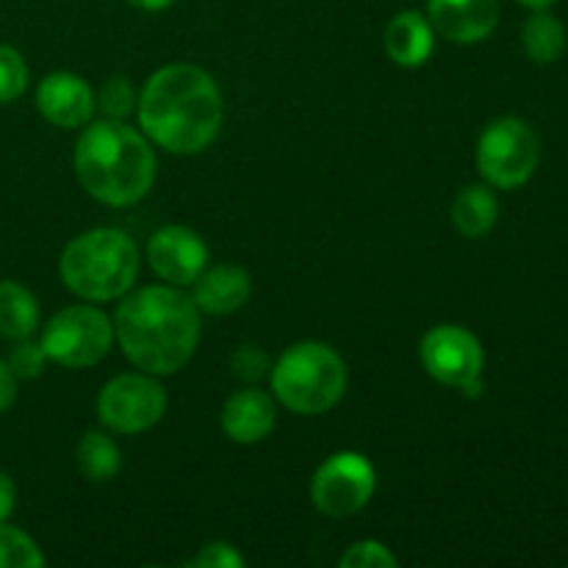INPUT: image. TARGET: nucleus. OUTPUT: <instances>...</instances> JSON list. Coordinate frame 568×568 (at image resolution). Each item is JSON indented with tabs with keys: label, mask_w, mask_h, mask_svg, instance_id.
<instances>
[{
	"label": "nucleus",
	"mask_w": 568,
	"mask_h": 568,
	"mask_svg": "<svg viewBox=\"0 0 568 568\" xmlns=\"http://www.w3.org/2000/svg\"><path fill=\"white\" fill-rule=\"evenodd\" d=\"M139 125L150 142L175 155L209 148L222 125V98L214 78L194 64H166L144 83Z\"/></svg>",
	"instance_id": "nucleus-1"
},
{
	"label": "nucleus",
	"mask_w": 568,
	"mask_h": 568,
	"mask_svg": "<svg viewBox=\"0 0 568 568\" xmlns=\"http://www.w3.org/2000/svg\"><path fill=\"white\" fill-rule=\"evenodd\" d=\"M114 336L136 369L175 375L197 349L200 308L175 286H144L120 303Z\"/></svg>",
	"instance_id": "nucleus-2"
},
{
	"label": "nucleus",
	"mask_w": 568,
	"mask_h": 568,
	"mask_svg": "<svg viewBox=\"0 0 568 568\" xmlns=\"http://www.w3.org/2000/svg\"><path fill=\"white\" fill-rule=\"evenodd\" d=\"M75 175L98 203L125 209L153 189L155 153L125 120H100L78 139Z\"/></svg>",
	"instance_id": "nucleus-3"
},
{
	"label": "nucleus",
	"mask_w": 568,
	"mask_h": 568,
	"mask_svg": "<svg viewBox=\"0 0 568 568\" xmlns=\"http://www.w3.org/2000/svg\"><path fill=\"white\" fill-rule=\"evenodd\" d=\"M59 272L64 286L81 300H89V303L120 300L136 283V242L116 227L81 233L61 253Z\"/></svg>",
	"instance_id": "nucleus-4"
},
{
	"label": "nucleus",
	"mask_w": 568,
	"mask_h": 568,
	"mask_svg": "<svg viewBox=\"0 0 568 568\" xmlns=\"http://www.w3.org/2000/svg\"><path fill=\"white\" fill-rule=\"evenodd\" d=\"M272 392L283 408L300 416H320L331 410L347 388V366L342 355L320 342L288 347L272 364Z\"/></svg>",
	"instance_id": "nucleus-5"
},
{
	"label": "nucleus",
	"mask_w": 568,
	"mask_h": 568,
	"mask_svg": "<svg viewBox=\"0 0 568 568\" xmlns=\"http://www.w3.org/2000/svg\"><path fill=\"white\" fill-rule=\"evenodd\" d=\"M541 144L536 131L519 116H499L477 142V170L494 189L525 186L538 170Z\"/></svg>",
	"instance_id": "nucleus-6"
},
{
	"label": "nucleus",
	"mask_w": 568,
	"mask_h": 568,
	"mask_svg": "<svg viewBox=\"0 0 568 568\" xmlns=\"http://www.w3.org/2000/svg\"><path fill=\"white\" fill-rule=\"evenodd\" d=\"M114 325L94 305H70L59 311L42 331V349L48 361L67 369H87L109 355Z\"/></svg>",
	"instance_id": "nucleus-7"
},
{
	"label": "nucleus",
	"mask_w": 568,
	"mask_h": 568,
	"mask_svg": "<svg viewBox=\"0 0 568 568\" xmlns=\"http://www.w3.org/2000/svg\"><path fill=\"white\" fill-rule=\"evenodd\" d=\"M419 353L433 381L458 388L466 397H480L486 353L475 333L460 325H438L422 338Z\"/></svg>",
	"instance_id": "nucleus-8"
},
{
	"label": "nucleus",
	"mask_w": 568,
	"mask_h": 568,
	"mask_svg": "<svg viewBox=\"0 0 568 568\" xmlns=\"http://www.w3.org/2000/svg\"><path fill=\"white\" fill-rule=\"evenodd\" d=\"M375 494V466L361 453H336L316 469L311 499L331 519H347L366 508Z\"/></svg>",
	"instance_id": "nucleus-9"
},
{
	"label": "nucleus",
	"mask_w": 568,
	"mask_h": 568,
	"mask_svg": "<svg viewBox=\"0 0 568 568\" xmlns=\"http://www.w3.org/2000/svg\"><path fill=\"white\" fill-rule=\"evenodd\" d=\"M166 410V392L153 375H120L105 383L98 397V416L109 430L144 433L159 425Z\"/></svg>",
	"instance_id": "nucleus-10"
},
{
	"label": "nucleus",
	"mask_w": 568,
	"mask_h": 568,
	"mask_svg": "<svg viewBox=\"0 0 568 568\" xmlns=\"http://www.w3.org/2000/svg\"><path fill=\"white\" fill-rule=\"evenodd\" d=\"M148 261L155 275L170 286H189L205 272L209 247L192 227L166 225L150 236Z\"/></svg>",
	"instance_id": "nucleus-11"
},
{
	"label": "nucleus",
	"mask_w": 568,
	"mask_h": 568,
	"mask_svg": "<svg viewBox=\"0 0 568 568\" xmlns=\"http://www.w3.org/2000/svg\"><path fill=\"white\" fill-rule=\"evenodd\" d=\"M427 22L447 42H483L499 22V0H427Z\"/></svg>",
	"instance_id": "nucleus-12"
},
{
	"label": "nucleus",
	"mask_w": 568,
	"mask_h": 568,
	"mask_svg": "<svg viewBox=\"0 0 568 568\" xmlns=\"http://www.w3.org/2000/svg\"><path fill=\"white\" fill-rule=\"evenodd\" d=\"M37 109L50 125L75 131L94 114V92L75 72H50L37 89Z\"/></svg>",
	"instance_id": "nucleus-13"
},
{
	"label": "nucleus",
	"mask_w": 568,
	"mask_h": 568,
	"mask_svg": "<svg viewBox=\"0 0 568 568\" xmlns=\"http://www.w3.org/2000/svg\"><path fill=\"white\" fill-rule=\"evenodd\" d=\"M275 403L261 388H242L231 394L222 408V430L236 444H258L275 427Z\"/></svg>",
	"instance_id": "nucleus-14"
},
{
	"label": "nucleus",
	"mask_w": 568,
	"mask_h": 568,
	"mask_svg": "<svg viewBox=\"0 0 568 568\" xmlns=\"http://www.w3.org/2000/svg\"><path fill=\"white\" fill-rule=\"evenodd\" d=\"M253 292V283L250 275L242 266L222 264L214 270L203 272V275L194 281V305L200 311L211 316H227L233 311L244 308V303L250 300Z\"/></svg>",
	"instance_id": "nucleus-15"
},
{
	"label": "nucleus",
	"mask_w": 568,
	"mask_h": 568,
	"mask_svg": "<svg viewBox=\"0 0 568 568\" xmlns=\"http://www.w3.org/2000/svg\"><path fill=\"white\" fill-rule=\"evenodd\" d=\"M433 26L419 11H399L386 28V53L399 67H422L433 53Z\"/></svg>",
	"instance_id": "nucleus-16"
},
{
	"label": "nucleus",
	"mask_w": 568,
	"mask_h": 568,
	"mask_svg": "<svg viewBox=\"0 0 568 568\" xmlns=\"http://www.w3.org/2000/svg\"><path fill=\"white\" fill-rule=\"evenodd\" d=\"M499 203L488 186H466L453 203V225L460 236L483 239L497 225Z\"/></svg>",
	"instance_id": "nucleus-17"
},
{
	"label": "nucleus",
	"mask_w": 568,
	"mask_h": 568,
	"mask_svg": "<svg viewBox=\"0 0 568 568\" xmlns=\"http://www.w3.org/2000/svg\"><path fill=\"white\" fill-rule=\"evenodd\" d=\"M39 325L37 297L17 281H0V336L28 338Z\"/></svg>",
	"instance_id": "nucleus-18"
},
{
	"label": "nucleus",
	"mask_w": 568,
	"mask_h": 568,
	"mask_svg": "<svg viewBox=\"0 0 568 568\" xmlns=\"http://www.w3.org/2000/svg\"><path fill=\"white\" fill-rule=\"evenodd\" d=\"M521 42L536 64H555L566 53V28L547 9H536V14L525 22Z\"/></svg>",
	"instance_id": "nucleus-19"
},
{
	"label": "nucleus",
	"mask_w": 568,
	"mask_h": 568,
	"mask_svg": "<svg viewBox=\"0 0 568 568\" xmlns=\"http://www.w3.org/2000/svg\"><path fill=\"white\" fill-rule=\"evenodd\" d=\"M122 466L120 447L114 444V438L105 436V433H87V436L78 442V469L87 480L92 483H109L114 480L116 471Z\"/></svg>",
	"instance_id": "nucleus-20"
},
{
	"label": "nucleus",
	"mask_w": 568,
	"mask_h": 568,
	"mask_svg": "<svg viewBox=\"0 0 568 568\" xmlns=\"http://www.w3.org/2000/svg\"><path fill=\"white\" fill-rule=\"evenodd\" d=\"M44 566V555L37 541L17 527L0 521V568H39Z\"/></svg>",
	"instance_id": "nucleus-21"
},
{
	"label": "nucleus",
	"mask_w": 568,
	"mask_h": 568,
	"mask_svg": "<svg viewBox=\"0 0 568 568\" xmlns=\"http://www.w3.org/2000/svg\"><path fill=\"white\" fill-rule=\"evenodd\" d=\"M136 105V94H133L131 81L125 75H114L100 87L94 94V109L105 116V120H128V114Z\"/></svg>",
	"instance_id": "nucleus-22"
},
{
	"label": "nucleus",
	"mask_w": 568,
	"mask_h": 568,
	"mask_svg": "<svg viewBox=\"0 0 568 568\" xmlns=\"http://www.w3.org/2000/svg\"><path fill=\"white\" fill-rule=\"evenodd\" d=\"M28 87V64L14 48L0 44V103H11Z\"/></svg>",
	"instance_id": "nucleus-23"
},
{
	"label": "nucleus",
	"mask_w": 568,
	"mask_h": 568,
	"mask_svg": "<svg viewBox=\"0 0 568 568\" xmlns=\"http://www.w3.org/2000/svg\"><path fill=\"white\" fill-rule=\"evenodd\" d=\"M6 364L11 366V372H14L17 377H22V381H33V377H39L44 372L48 355H44L42 344L31 342V336L17 338Z\"/></svg>",
	"instance_id": "nucleus-24"
},
{
	"label": "nucleus",
	"mask_w": 568,
	"mask_h": 568,
	"mask_svg": "<svg viewBox=\"0 0 568 568\" xmlns=\"http://www.w3.org/2000/svg\"><path fill=\"white\" fill-rule=\"evenodd\" d=\"M342 568H394L397 558L381 541H358L342 555Z\"/></svg>",
	"instance_id": "nucleus-25"
},
{
	"label": "nucleus",
	"mask_w": 568,
	"mask_h": 568,
	"mask_svg": "<svg viewBox=\"0 0 568 568\" xmlns=\"http://www.w3.org/2000/svg\"><path fill=\"white\" fill-rule=\"evenodd\" d=\"M231 369L239 381L258 383L270 375L272 364L270 358H266V353H261V349L253 347V344H244V347H239L236 353L231 355Z\"/></svg>",
	"instance_id": "nucleus-26"
},
{
	"label": "nucleus",
	"mask_w": 568,
	"mask_h": 568,
	"mask_svg": "<svg viewBox=\"0 0 568 568\" xmlns=\"http://www.w3.org/2000/svg\"><path fill=\"white\" fill-rule=\"evenodd\" d=\"M197 568H242L244 558L225 541H211L200 549L197 558L192 560Z\"/></svg>",
	"instance_id": "nucleus-27"
},
{
	"label": "nucleus",
	"mask_w": 568,
	"mask_h": 568,
	"mask_svg": "<svg viewBox=\"0 0 568 568\" xmlns=\"http://www.w3.org/2000/svg\"><path fill=\"white\" fill-rule=\"evenodd\" d=\"M14 399H17V375L11 372V366L0 358V414H6V410L11 408Z\"/></svg>",
	"instance_id": "nucleus-28"
},
{
	"label": "nucleus",
	"mask_w": 568,
	"mask_h": 568,
	"mask_svg": "<svg viewBox=\"0 0 568 568\" xmlns=\"http://www.w3.org/2000/svg\"><path fill=\"white\" fill-rule=\"evenodd\" d=\"M14 505H17L14 480H11L6 471H0V521H6L11 514H14Z\"/></svg>",
	"instance_id": "nucleus-29"
},
{
	"label": "nucleus",
	"mask_w": 568,
	"mask_h": 568,
	"mask_svg": "<svg viewBox=\"0 0 568 568\" xmlns=\"http://www.w3.org/2000/svg\"><path fill=\"white\" fill-rule=\"evenodd\" d=\"M128 3H131L133 9H142V11H164L170 9L175 0H128Z\"/></svg>",
	"instance_id": "nucleus-30"
},
{
	"label": "nucleus",
	"mask_w": 568,
	"mask_h": 568,
	"mask_svg": "<svg viewBox=\"0 0 568 568\" xmlns=\"http://www.w3.org/2000/svg\"><path fill=\"white\" fill-rule=\"evenodd\" d=\"M519 3L527 6V9L536 11V9H549V6L558 3V0H519Z\"/></svg>",
	"instance_id": "nucleus-31"
}]
</instances>
